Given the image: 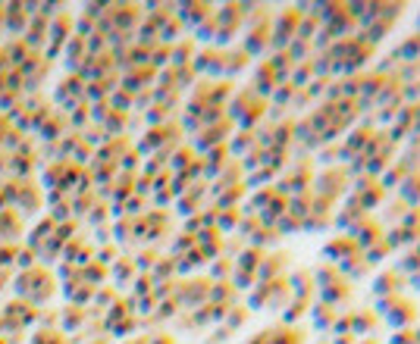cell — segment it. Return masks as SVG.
Instances as JSON below:
<instances>
[{
  "mask_svg": "<svg viewBox=\"0 0 420 344\" xmlns=\"http://www.w3.org/2000/svg\"><path fill=\"white\" fill-rule=\"evenodd\" d=\"M398 197H402L408 207H420V172H411L408 179L398 185V191H395Z\"/></svg>",
  "mask_w": 420,
  "mask_h": 344,
  "instance_id": "e0dca14e",
  "label": "cell"
},
{
  "mask_svg": "<svg viewBox=\"0 0 420 344\" xmlns=\"http://www.w3.org/2000/svg\"><path fill=\"white\" fill-rule=\"evenodd\" d=\"M417 32H420V10H417Z\"/></svg>",
  "mask_w": 420,
  "mask_h": 344,
  "instance_id": "d590c367",
  "label": "cell"
},
{
  "mask_svg": "<svg viewBox=\"0 0 420 344\" xmlns=\"http://www.w3.org/2000/svg\"><path fill=\"white\" fill-rule=\"evenodd\" d=\"M383 319L376 316L373 307H361V310H351V335L358 338H371V335L380 328Z\"/></svg>",
  "mask_w": 420,
  "mask_h": 344,
  "instance_id": "30bf717a",
  "label": "cell"
},
{
  "mask_svg": "<svg viewBox=\"0 0 420 344\" xmlns=\"http://www.w3.org/2000/svg\"><path fill=\"white\" fill-rule=\"evenodd\" d=\"M329 344H358V335H351V332H345V335H332Z\"/></svg>",
  "mask_w": 420,
  "mask_h": 344,
  "instance_id": "1f68e13d",
  "label": "cell"
},
{
  "mask_svg": "<svg viewBox=\"0 0 420 344\" xmlns=\"http://www.w3.org/2000/svg\"><path fill=\"white\" fill-rule=\"evenodd\" d=\"M308 316H310V323H314L317 332H329L332 323H336V316H339V310H332V307L314 301V304H310V313H308Z\"/></svg>",
  "mask_w": 420,
  "mask_h": 344,
  "instance_id": "9a60e30c",
  "label": "cell"
},
{
  "mask_svg": "<svg viewBox=\"0 0 420 344\" xmlns=\"http://www.w3.org/2000/svg\"><path fill=\"white\" fill-rule=\"evenodd\" d=\"M270 344H304V332L295 326H276L270 328Z\"/></svg>",
  "mask_w": 420,
  "mask_h": 344,
  "instance_id": "7402d4cb",
  "label": "cell"
},
{
  "mask_svg": "<svg viewBox=\"0 0 420 344\" xmlns=\"http://www.w3.org/2000/svg\"><path fill=\"white\" fill-rule=\"evenodd\" d=\"M273 229L279 232V238H282V235H292V232H301V219H295L292 213H286L276 225H273Z\"/></svg>",
  "mask_w": 420,
  "mask_h": 344,
  "instance_id": "4316f807",
  "label": "cell"
},
{
  "mask_svg": "<svg viewBox=\"0 0 420 344\" xmlns=\"http://www.w3.org/2000/svg\"><path fill=\"white\" fill-rule=\"evenodd\" d=\"M364 257H367V263H371V266L376 269V266H380V263L386 260V257H392V251H389V247H386V241L380 238L373 247H367V251H364Z\"/></svg>",
  "mask_w": 420,
  "mask_h": 344,
  "instance_id": "484cf974",
  "label": "cell"
},
{
  "mask_svg": "<svg viewBox=\"0 0 420 344\" xmlns=\"http://www.w3.org/2000/svg\"><path fill=\"white\" fill-rule=\"evenodd\" d=\"M323 263H329V266H342L345 260H351L354 254H361L358 247H354V241L349 235H336V238H329L327 244H323Z\"/></svg>",
  "mask_w": 420,
  "mask_h": 344,
  "instance_id": "ba28073f",
  "label": "cell"
},
{
  "mask_svg": "<svg viewBox=\"0 0 420 344\" xmlns=\"http://www.w3.org/2000/svg\"><path fill=\"white\" fill-rule=\"evenodd\" d=\"M408 175H411V170H408V166H404L402 160H395V163H392L386 172L380 175V188H383V191H386V194H389V191L395 194V191H398V185H402V182L408 179Z\"/></svg>",
  "mask_w": 420,
  "mask_h": 344,
  "instance_id": "4fadbf2b",
  "label": "cell"
},
{
  "mask_svg": "<svg viewBox=\"0 0 420 344\" xmlns=\"http://www.w3.org/2000/svg\"><path fill=\"white\" fill-rule=\"evenodd\" d=\"M245 319H248V307H235V313L229 316V326H245Z\"/></svg>",
  "mask_w": 420,
  "mask_h": 344,
  "instance_id": "f546056e",
  "label": "cell"
},
{
  "mask_svg": "<svg viewBox=\"0 0 420 344\" xmlns=\"http://www.w3.org/2000/svg\"><path fill=\"white\" fill-rule=\"evenodd\" d=\"M351 188V175L345 166H327L320 175L314 179V188H310V194L317 197V201H327L336 207L339 201H342L345 194H349Z\"/></svg>",
  "mask_w": 420,
  "mask_h": 344,
  "instance_id": "7a4b0ae2",
  "label": "cell"
},
{
  "mask_svg": "<svg viewBox=\"0 0 420 344\" xmlns=\"http://www.w3.org/2000/svg\"><path fill=\"white\" fill-rule=\"evenodd\" d=\"M245 60H248V54H245V50H238V54H233V63H226V69H229V72L245 69Z\"/></svg>",
  "mask_w": 420,
  "mask_h": 344,
  "instance_id": "f1b7e54d",
  "label": "cell"
},
{
  "mask_svg": "<svg viewBox=\"0 0 420 344\" xmlns=\"http://www.w3.org/2000/svg\"><path fill=\"white\" fill-rule=\"evenodd\" d=\"M295 94H298V88H295L292 82H279L276 88H273L270 94V107H279V109H288L295 100Z\"/></svg>",
  "mask_w": 420,
  "mask_h": 344,
  "instance_id": "44dd1931",
  "label": "cell"
},
{
  "mask_svg": "<svg viewBox=\"0 0 420 344\" xmlns=\"http://www.w3.org/2000/svg\"><path fill=\"white\" fill-rule=\"evenodd\" d=\"M392 54H395L402 63H414V60H420V32L404 35V38L392 47Z\"/></svg>",
  "mask_w": 420,
  "mask_h": 344,
  "instance_id": "2e32d148",
  "label": "cell"
},
{
  "mask_svg": "<svg viewBox=\"0 0 420 344\" xmlns=\"http://www.w3.org/2000/svg\"><path fill=\"white\" fill-rule=\"evenodd\" d=\"M398 160H402L411 172H420V135H411L408 141H404V150L398 153Z\"/></svg>",
  "mask_w": 420,
  "mask_h": 344,
  "instance_id": "ffe728a7",
  "label": "cell"
},
{
  "mask_svg": "<svg viewBox=\"0 0 420 344\" xmlns=\"http://www.w3.org/2000/svg\"><path fill=\"white\" fill-rule=\"evenodd\" d=\"M395 269L404 275V279H411V275H417V273H420V254L414 251V247H404V251L398 254V263H395Z\"/></svg>",
  "mask_w": 420,
  "mask_h": 344,
  "instance_id": "d6986e66",
  "label": "cell"
},
{
  "mask_svg": "<svg viewBox=\"0 0 420 344\" xmlns=\"http://www.w3.org/2000/svg\"><path fill=\"white\" fill-rule=\"evenodd\" d=\"M408 288H417V291H420V273H417V275H411V279H408Z\"/></svg>",
  "mask_w": 420,
  "mask_h": 344,
  "instance_id": "d6a6232c",
  "label": "cell"
},
{
  "mask_svg": "<svg viewBox=\"0 0 420 344\" xmlns=\"http://www.w3.org/2000/svg\"><path fill=\"white\" fill-rule=\"evenodd\" d=\"M383 232H386V229H383V223H380V219H376V216L371 213V216H364V219H361V223L354 225V229H349V232H345V235H349V238L354 241V247H358V251L364 254L367 247H373L376 241L383 238Z\"/></svg>",
  "mask_w": 420,
  "mask_h": 344,
  "instance_id": "277c9868",
  "label": "cell"
},
{
  "mask_svg": "<svg viewBox=\"0 0 420 344\" xmlns=\"http://www.w3.org/2000/svg\"><path fill=\"white\" fill-rule=\"evenodd\" d=\"M251 144H257L255 141V131H242V135H238V141H235V148L245 150V148H251Z\"/></svg>",
  "mask_w": 420,
  "mask_h": 344,
  "instance_id": "4dcf8cb0",
  "label": "cell"
},
{
  "mask_svg": "<svg viewBox=\"0 0 420 344\" xmlns=\"http://www.w3.org/2000/svg\"><path fill=\"white\" fill-rule=\"evenodd\" d=\"M310 207H314V194H292L288 197V213L295 219H304L310 213Z\"/></svg>",
  "mask_w": 420,
  "mask_h": 344,
  "instance_id": "d4e9b609",
  "label": "cell"
},
{
  "mask_svg": "<svg viewBox=\"0 0 420 344\" xmlns=\"http://www.w3.org/2000/svg\"><path fill=\"white\" fill-rule=\"evenodd\" d=\"M288 282V291H292L295 301H304V304H314L317 301V282H314V273L308 266H298L286 275Z\"/></svg>",
  "mask_w": 420,
  "mask_h": 344,
  "instance_id": "5b68a950",
  "label": "cell"
},
{
  "mask_svg": "<svg viewBox=\"0 0 420 344\" xmlns=\"http://www.w3.org/2000/svg\"><path fill=\"white\" fill-rule=\"evenodd\" d=\"M404 288H408V279H404L398 269H383V273L373 275V297H376V301L404 295Z\"/></svg>",
  "mask_w": 420,
  "mask_h": 344,
  "instance_id": "52a82bcc",
  "label": "cell"
},
{
  "mask_svg": "<svg viewBox=\"0 0 420 344\" xmlns=\"http://www.w3.org/2000/svg\"><path fill=\"white\" fill-rule=\"evenodd\" d=\"M332 203L327 201H317L314 197V207H310V213L301 219V232H323V229H329L332 225Z\"/></svg>",
  "mask_w": 420,
  "mask_h": 344,
  "instance_id": "9c48e42d",
  "label": "cell"
},
{
  "mask_svg": "<svg viewBox=\"0 0 420 344\" xmlns=\"http://www.w3.org/2000/svg\"><path fill=\"white\" fill-rule=\"evenodd\" d=\"M389 344H417V335H414V326L411 328H395Z\"/></svg>",
  "mask_w": 420,
  "mask_h": 344,
  "instance_id": "83f0119b",
  "label": "cell"
},
{
  "mask_svg": "<svg viewBox=\"0 0 420 344\" xmlns=\"http://www.w3.org/2000/svg\"><path fill=\"white\" fill-rule=\"evenodd\" d=\"M288 266H292V257H288L286 251H270L264 254V260H260L257 266V282H276V279H286Z\"/></svg>",
  "mask_w": 420,
  "mask_h": 344,
  "instance_id": "8992f818",
  "label": "cell"
},
{
  "mask_svg": "<svg viewBox=\"0 0 420 344\" xmlns=\"http://www.w3.org/2000/svg\"><path fill=\"white\" fill-rule=\"evenodd\" d=\"M373 310H376V316L380 319H386L389 328H411L420 319V307L404 295L383 297V301H376Z\"/></svg>",
  "mask_w": 420,
  "mask_h": 344,
  "instance_id": "6da1fadb",
  "label": "cell"
},
{
  "mask_svg": "<svg viewBox=\"0 0 420 344\" xmlns=\"http://www.w3.org/2000/svg\"><path fill=\"white\" fill-rule=\"evenodd\" d=\"M414 335H417V344H420V326H414Z\"/></svg>",
  "mask_w": 420,
  "mask_h": 344,
  "instance_id": "e575fe53",
  "label": "cell"
},
{
  "mask_svg": "<svg viewBox=\"0 0 420 344\" xmlns=\"http://www.w3.org/2000/svg\"><path fill=\"white\" fill-rule=\"evenodd\" d=\"M301 10L298 6H282L273 13V32H270V50H286L298 32Z\"/></svg>",
  "mask_w": 420,
  "mask_h": 344,
  "instance_id": "3957f363",
  "label": "cell"
},
{
  "mask_svg": "<svg viewBox=\"0 0 420 344\" xmlns=\"http://www.w3.org/2000/svg\"><path fill=\"white\" fill-rule=\"evenodd\" d=\"M408 210H411L408 203H404L398 194H392V197H386V201H383V210H380V216H376V219H380V223H386L383 229H392V225L402 223V216L408 213Z\"/></svg>",
  "mask_w": 420,
  "mask_h": 344,
  "instance_id": "7c38bea8",
  "label": "cell"
},
{
  "mask_svg": "<svg viewBox=\"0 0 420 344\" xmlns=\"http://www.w3.org/2000/svg\"><path fill=\"white\" fill-rule=\"evenodd\" d=\"M279 85V78H276V72H273V66L270 60H264L257 66V76H255V94L257 91H264V94H273V88Z\"/></svg>",
  "mask_w": 420,
  "mask_h": 344,
  "instance_id": "ac0fdd59",
  "label": "cell"
},
{
  "mask_svg": "<svg viewBox=\"0 0 420 344\" xmlns=\"http://www.w3.org/2000/svg\"><path fill=\"white\" fill-rule=\"evenodd\" d=\"M314 344H329V341H314Z\"/></svg>",
  "mask_w": 420,
  "mask_h": 344,
  "instance_id": "8d00e7d4",
  "label": "cell"
},
{
  "mask_svg": "<svg viewBox=\"0 0 420 344\" xmlns=\"http://www.w3.org/2000/svg\"><path fill=\"white\" fill-rule=\"evenodd\" d=\"M364 216H371V213H364V210H361L354 201H345L342 207L332 213V225H336V229H342V232H349V229H354V225H358Z\"/></svg>",
  "mask_w": 420,
  "mask_h": 344,
  "instance_id": "8fae6325",
  "label": "cell"
},
{
  "mask_svg": "<svg viewBox=\"0 0 420 344\" xmlns=\"http://www.w3.org/2000/svg\"><path fill=\"white\" fill-rule=\"evenodd\" d=\"M411 247H414V251L420 254V238H417V241H414V244H411Z\"/></svg>",
  "mask_w": 420,
  "mask_h": 344,
  "instance_id": "836d02e7",
  "label": "cell"
},
{
  "mask_svg": "<svg viewBox=\"0 0 420 344\" xmlns=\"http://www.w3.org/2000/svg\"><path fill=\"white\" fill-rule=\"evenodd\" d=\"M414 135H420V126H417V131H414Z\"/></svg>",
  "mask_w": 420,
  "mask_h": 344,
  "instance_id": "74e56055",
  "label": "cell"
},
{
  "mask_svg": "<svg viewBox=\"0 0 420 344\" xmlns=\"http://www.w3.org/2000/svg\"><path fill=\"white\" fill-rule=\"evenodd\" d=\"M273 244H279V232L273 229V225H260L255 235H251V247H257V251L273 247Z\"/></svg>",
  "mask_w": 420,
  "mask_h": 344,
  "instance_id": "cb8c5ba5",
  "label": "cell"
},
{
  "mask_svg": "<svg viewBox=\"0 0 420 344\" xmlns=\"http://www.w3.org/2000/svg\"><path fill=\"white\" fill-rule=\"evenodd\" d=\"M310 313V304H304V301H288L286 304V310H282V326H295V323H301L304 316Z\"/></svg>",
  "mask_w": 420,
  "mask_h": 344,
  "instance_id": "603a6c76",
  "label": "cell"
},
{
  "mask_svg": "<svg viewBox=\"0 0 420 344\" xmlns=\"http://www.w3.org/2000/svg\"><path fill=\"white\" fill-rule=\"evenodd\" d=\"M339 273H342L349 282H354V279H367V275H373V266L367 263L364 254H354L351 260H345L342 266H339Z\"/></svg>",
  "mask_w": 420,
  "mask_h": 344,
  "instance_id": "5bb4252c",
  "label": "cell"
}]
</instances>
